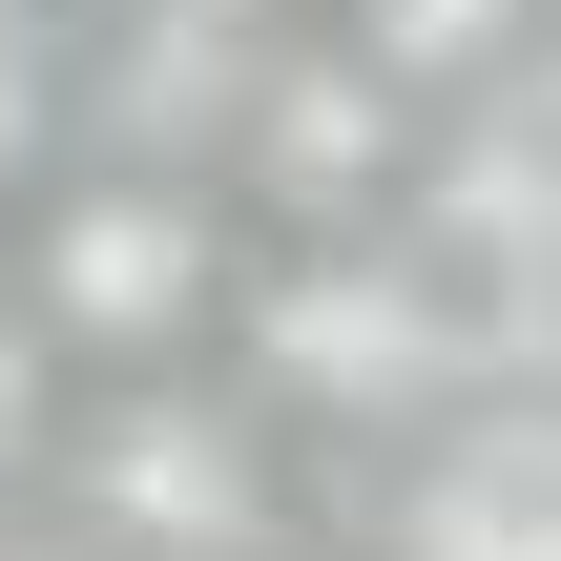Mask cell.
Returning <instances> with one entry per match:
<instances>
[{
	"label": "cell",
	"mask_w": 561,
	"mask_h": 561,
	"mask_svg": "<svg viewBox=\"0 0 561 561\" xmlns=\"http://www.w3.org/2000/svg\"><path fill=\"white\" fill-rule=\"evenodd\" d=\"M187 21H229V42H250V21H312V0H187Z\"/></svg>",
	"instance_id": "obj_9"
},
{
	"label": "cell",
	"mask_w": 561,
	"mask_h": 561,
	"mask_svg": "<svg viewBox=\"0 0 561 561\" xmlns=\"http://www.w3.org/2000/svg\"><path fill=\"white\" fill-rule=\"evenodd\" d=\"M62 83H83V62H62V21H42V0H0V208L42 187V146H62Z\"/></svg>",
	"instance_id": "obj_7"
},
{
	"label": "cell",
	"mask_w": 561,
	"mask_h": 561,
	"mask_svg": "<svg viewBox=\"0 0 561 561\" xmlns=\"http://www.w3.org/2000/svg\"><path fill=\"white\" fill-rule=\"evenodd\" d=\"M42 416H62V333H42V312L0 291V500L42 479Z\"/></svg>",
	"instance_id": "obj_8"
},
{
	"label": "cell",
	"mask_w": 561,
	"mask_h": 561,
	"mask_svg": "<svg viewBox=\"0 0 561 561\" xmlns=\"http://www.w3.org/2000/svg\"><path fill=\"white\" fill-rule=\"evenodd\" d=\"M250 354H271V396H312V416H396V396H437L458 291H437V250H354V229H312V250L250 291Z\"/></svg>",
	"instance_id": "obj_2"
},
{
	"label": "cell",
	"mask_w": 561,
	"mask_h": 561,
	"mask_svg": "<svg viewBox=\"0 0 561 561\" xmlns=\"http://www.w3.org/2000/svg\"><path fill=\"white\" fill-rule=\"evenodd\" d=\"M83 500H104V541H125V561H229L250 520H271L250 437H229V416H187V396H125V416L83 437Z\"/></svg>",
	"instance_id": "obj_4"
},
{
	"label": "cell",
	"mask_w": 561,
	"mask_h": 561,
	"mask_svg": "<svg viewBox=\"0 0 561 561\" xmlns=\"http://www.w3.org/2000/svg\"><path fill=\"white\" fill-rule=\"evenodd\" d=\"M21 312L62 333V354H187L208 333V187L187 167H83V187H42V229H21Z\"/></svg>",
	"instance_id": "obj_1"
},
{
	"label": "cell",
	"mask_w": 561,
	"mask_h": 561,
	"mask_svg": "<svg viewBox=\"0 0 561 561\" xmlns=\"http://www.w3.org/2000/svg\"><path fill=\"white\" fill-rule=\"evenodd\" d=\"M250 187L291 208V229H375V187H396V125H416V83H375L354 42H312V62H271L250 104Z\"/></svg>",
	"instance_id": "obj_3"
},
{
	"label": "cell",
	"mask_w": 561,
	"mask_h": 561,
	"mask_svg": "<svg viewBox=\"0 0 561 561\" xmlns=\"http://www.w3.org/2000/svg\"><path fill=\"white\" fill-rule=\"evenodd\" d=\"M541 83H561V0H541Z\"/></svg>",
	"instance_id": "obj_10"
},
{
	"label": "cell",
	"mask_w": 561,
	"mask_h": 561,
	"mask_svg": "<svg viewBox=\"0 0 561 561\" xmlns=\"http://www.w3.org/2000/svg\"><path fill=\"white\" fill-rule=\"evenodd\" d=\"M520 21H541V0H354V62H375V83H479Z\"/></svg>",
	"instance_id": "obj_6"
},
{
	"label": "cell",
	"mask_w": 561,
	"mask_h": 561,
	"mask_svg": "<svg viewBox=\"0 0 561 561\" xmlns=\"http://www.w3.org/2000/svg\"><path fill=\"white\" fill-rule=\"evenodd\" d=\"M416 561H561V437H541V416L437 437V479H416Z\"/></svg>",
	"instance_id": "obj_5"
},
{
	"label": "cell",
	"mask_w": 561,
	"mask_h": 561,
	"mask_svg": "<svg viewBox=\"0 0 561 561\" xmlns=\"http://www.w3.org/2000/svg\"><path fill=\"white\" fill-rule=\"evenodd\" d=\"M0 561H62V541H0Z\"/></svg>",
	"instance_id": "obj_11"
}]
</instances>
